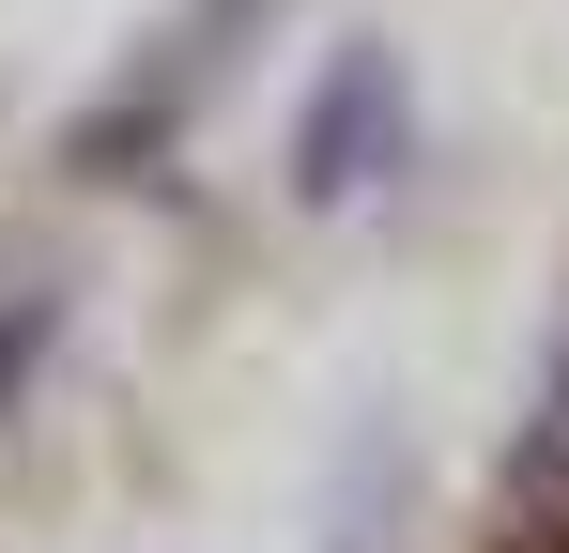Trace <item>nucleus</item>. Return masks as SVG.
<instances>
[{"instance_id": "1", "label": "nucleus", "mask_w": 569, "mask_h": 553, "mask_svg": "<svg viewBox=\"0 0 569 553\" xmlns=\"http://www.w3.org/2000/svg\"><path fill=\"white\" fill-rule=\"evenodd\" d=\"M385 170H416V92H400L385 47H339L308 78V108H292V184L308 200H370Z\"/></svg>"}, {"instance_id": "2", "label": "nucleus", "mask_w": 569, "mask_h": 553, "mask_svg": "<svg viewBox=\"0 0 569 553\" xmlns=\"http://www.w3.org/2000/svg\"><path fill=\"white\" fill-rule=\"evenodd\" d=\"M508 539L539 553L569 539V354H555V400H539V431H523V476H508Z\"/></svg>"}]
</instances>
